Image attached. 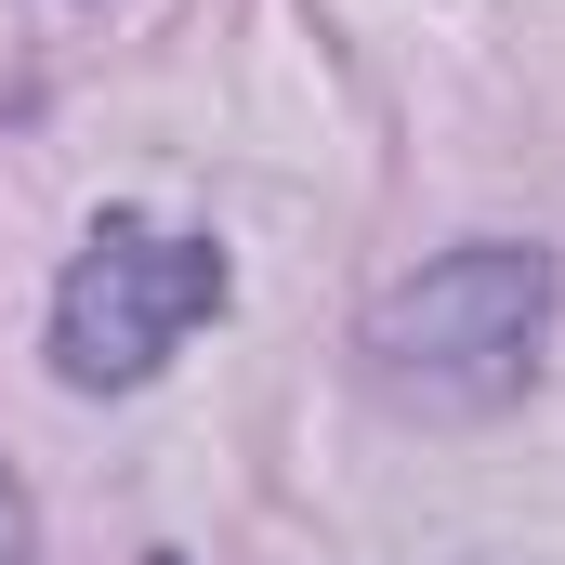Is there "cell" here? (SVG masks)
<instances>
[{
  "label": "cell",
  "mask_w": 565,
  "mask_h": 565,
  "mask_svg": "<svg viewBox=\"0 0 565 565\" xmlns=\"http://www.w3.org/2000/svg\"><path fill=\"white\" fill-rule=\"evenodd\" d=\"M26 540H40V526H26V487L0 473V565H26Z\"/></svg>",
  "instance_id": "cell-3"
},
{
  "label": "cell",
  "mask_w": 565,
  "mask_h": 565,
  "mask_svg": "<svg viewBox=\"0 0 565 565\" xmlns=\"http://www.w3.org/2000/svg\"><path fill=\"white\" fill-rule=\"evenodd\" d=\"M553 250L540 237H460L369 302L355 355H369V395L408 408V422H500L526 382H540V342H553Z\"/></svg>",
  "instance_id": "cell-1"
},
{
  "label": "cell",
  "mask_w": 565,
  "mask_h": 565,
  "mask_svg": "<svg viewBox=\"0 0 565 565\" xmlns=\"http://www.w3.org/2000/svg\"><path fill=\"white\" fill-rule=\"evenodd\" d=\"M158 565H171V553H158Z\"/></svg>",
  "instance_id": "cell-4"
},
{
  "label": "cell",
  "mask_w": 565,
  "mask_h": 565,
  "mask_svg": "<svg viewBox=\"0 0 565 565\" xmlns=\"http://www.w3.org/2000/svg\"><path fill=\"white\" fill-rule=\"evenodd\" d=\"M224 289L237 277H224L211 237H171L145 211H106L79 237V264L53 277V369H66V395H132V382H158L224 316Z\"/></svg>",
  "instance_id": "cell-2"
}]
</instances>
